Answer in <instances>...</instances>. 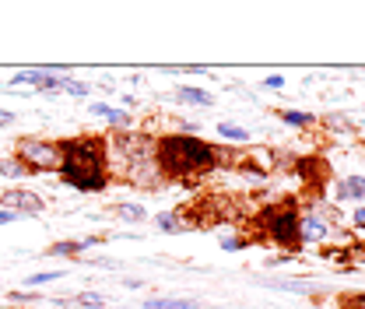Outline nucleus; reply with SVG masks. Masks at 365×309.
<instances>
[{
	"label": "nucleus",
	"mask_w": 365,
	"mask_h": 309,
	"mask_svg": "<svg viewBox=\"0 0 365 309\" xmlns=\"http://www.w3.org/2000/svg\"><path fill=\"white\" fill-rule=\"evenodd\" d=\"M267 228H271L274 239H277V243H284V246H295V243L302 239V218H299L295 211H281V215H271Z\"/></svg>",
	"instance_id": "20e7f679"
},
{
	"label": "nucleus",
	"mask_w": 365,
	"mask_h": 309,
	"mask_svg": "<svg viewBox=\"0 0 365 309\" xmlns=\"http://www.w3.org/2000/svg\"><path fill=\"white\" fill-rule=\"evenodd\" d=\"M21 158L25 166L36 169H60V144H43V141H25L21 144Z\"/></svg>",
	"instance_id": "7ed1b4c3"
},
{
	"label": "nucleus",
	"mask_w": 365,
	"mask_h": 309,
	"mask_svg": "<svg viewBox=\"0 0 365 309\" xmlns=\"http://www.w3.org/2000/svg\"><path fill=\"white\" fill-rule=\"evenodd\" d=\"M11 120H14V116H11V113H0V127H7V123H11Z\"/></svg>",
	"instance_id": "5701e85b"
},
{
	"label": "nucleus",
	"mask_w": 365,
	"mask_h": 309,
	"mask_svg": "<svg viewBox=\"0 0 365 309\" xmlns=\"http://www.w3.org/2000/svg\"><path fill=\"white\" fill-rule=\"evenodd\" d=\"M284 120H288V123H299V127L309 123V116H302V113H284Z\"/></svg>",
	"instance_id": "6ab92c4d"
},
{
	"label": "nucleus",
	"mask_w": 365,
	"mask_h": 309,
	"mask_svg": "<svg viewBox=\"0 0 365 309\" xmlns=\"http://www.w3.org/2000/svg\"><path fill=\"white\" fill-rule=\"evenodd\" d=\"M355 225H359V228H365V208L359 211V215H355Z\"/></svg>",
	"instance_id": "412c9836"
},
{
	"label": "nucleus",
	"mask_w": 365,
	"mask_h": 309,
	"mask_svg": "<svg viewBox=\"0 0 365 309\" xmlns=\"http://www.w3.org/2000/svg\"><path fill=\"white\" fill-rule=\"evenodd\" d=\"M0 173H4V176H25V173H32V169H29L25 162H4Z\"/></svg>",
	"instance_id": "ddd939ff"
},
{
	"label": "nucleus",
	"mask_w": 365,
	"mask_h": 309,
	"mask_svg": "<svg viewBox=\"0 0 365 309\" xmlns=\"http://www.w3.org/2000/svg\"><path fill=\"white\" fill-rule=\"evenodd\" d=\"M60 173L74 190H102L106 186V151L98 137H81V141H67L60 144Z\"/></svg>",
	"instance_id": "f257e3e1"
},
{
	"label": "nucleus",
	"mask_w": 365,
	"mask_h": 309,
	"mask_svg": "<svg viewBox=\"0 0 365 309\" xmlns=\"http://www.w3.org/2000/svg\"><path fill=\"white\" fill-rule=\"evenodd\" d=\"M91 113H98V116H106V120H113V123H130L127 113H120V109H113V106H106V102H95Z\"/></svg>",
	"instance_id": "1a4fd4ad"
},
{
	"label": "nucleus",
	"mask_w": 365,
	"mask_h": 309,
	"mask_svg": "<svg viewBox=\"0 0 365 309\" xmlns=\"http://www.w3.org/2000/svg\"><path fill=\"white\" fill-rule=\"evenodd\" d=\"M281 85H284V78H277V74H271V78H267V88H281Z\"/></svg>",
	"instance_id": "aec40b11"
},
{
	"label": "nucleus",
	"mask_w": 365,
	"mask_h": 309,
	"mask_svg": "<svg viewBox=\"0 0 365 309\" xmlns=\"http://www.w3.org/2000/svg\"><path fill=\"white\" fill-rule=\"evenodd\" d=\"M116 211H120V218H130V221H140V218H144V211H140L137 204H120Z\"/></svg>",
	"instance_id": "dca6fc26"
},
{
	"label": "nucleus",
	"mask_w": 365,
	"mask_h": 309,
	"mask_svg": "<svg viewBox=\"0 0 365 309\" xmlns=\"http://www.w3.org/2000/svg\"><path fill=\"white\" fill-rule=\"evenodd\" d=\"M74 303H81L85 309H98V306H106V299H102V295H95V292H81V295H74Z\"/></svg>",
	"instance_id": "9b49d317"
},
{
	"label": "nucleus",
	"mask_w": 365,
	"mask_h": 309,
	"mask_svg": "<svg viewBox=\"0 0 365 309\" xmlns=\"http://www.w3.org/2000/svg\"><path fill=\"white\" fill-rule=\"evenodd\" d=\"M341 197H359V201H365V179L362 176H351L341 183Z\"/></svg>",
	"instance_id": "6e6552de"
},
{
	"label": "nucleus",
	"mask_w": 365,
	"mask_h": 309,
	"mask_svg": "<svg viewBox=\"0 0 365 309\" xmlns=\"http://www.w3.org/2000/svg\"><path fill=\"white\" fill-rule=\"evenodd\" d=\"M176 98H182V102H197V106H211V95L200 91V88H180Z\"/></svg>",
	"instance_id": "9d476101"
},
{
	"label": "nucleus",
	"mask_w": 365,
	"mask_h": 309,
	"mask_svg": "<svg viewBox=\"0 0 365 309\" xmlns=\"http://www.w3.org/2000/svg\"><path fill=\"white\" fill-rule=\"evenodd\" d=\"M144 309H200L197 303H186V299H148Z\"/></svg>",
	"instance_id": "0eeeda50"
},
{
	"label": "nucleus",
	"mask_w": 365,
	"mask_h": 309,
	"mask_svg": "<svg viewBox=\"0 0 365 309\" xmlns=\"http://www.w3.org/2000/svg\"><path fill=\"white\" fill-rule=\"evenodd\" d=\"M323 235H327V221L302 218V239H306V243H323Z\"/></svg>",
	"instance_id": "423d86ee"
},
{
	"label": "nucleus",
	"mask_w": 365,
	"mask_h": 309,
	"mask_svg": "<svg viewBox=\"0 0 365 309\" xmlns=\"http://www.w3.org/2000/svg\"><path fill=\"white\" fill-rule=\"evenodd\" d=\"M271 288H281V292H309L306 281H267Z\"/></svg>",
	"instance_id": "f8f14e48"
},
{
	"label": "nucleus",
	"mask_w": 365,
	"mask_h": 309,
	"mask_svg": "<svg viewBox=\"0 0 365 309\" xmlns=\"http://www.w3.org/2000/svg\"><path fill=\"white\" fill-rule=\"evenodd\" d=\"M215 148H207L197 137H165L158 144V162L165 173L173 176H186V173H204L215 166Z\"/></svg>",
	"instance_id": "f03ea898"
},
{
	"label": "nucleus",
	"mask_w": 365,
	"mask_h": 309,
	"mask_svg": "<svg viewBox=\"0 0 365 309\" xmlns=\"http://www.w3.org/2000/svg\"><path fill=\"white\" fill-rule=\"evenodd\" d=\"M0 201H4V211H11V215H39L43 211V197L32 190H7Z\"/></svg>",
	"instance_id": "39448f33"
},
{
	"label": "nucleus",
	"mask_w": 365,
	"mask_h": 309,
	"mask_svg": "<svg viewBox=\"0 0 365 309\" xmlns=\"http://www.w3.org/2000/svg\"><path fill=\"white\" fill-rule=\"evenodd\" d=\"M158 228H162V232H176L180 225H176V218H173V215H162V218H158Z\"/></svg>",
	"instance_id": "a211bd4d"
},
{
	"label": "nucleus",
	"mask_w": 365,
	"mask_h": 309,
	"mask_svg": "<svg viewBox=\"0 0 365 309\" xmlns=\"http://www.w3.org/2000/svg\"><path fill=\"white\" fill-rule=\"evenodd\" d=\"M218 133H222V137H228V141H246V137H250L242 127H232V123H222V127H218Z\"/></svg>",
	"instance_id": "2eb2a0df"
},
{
	"label": "nucleus",
	"mask_w": 365,
	"mask_h": 309,
	"mask_svg": "<svg viewBox=\"0 0 365 309\" xmlns=\"http://www.w3.org/2000/svg\"><path fill=\"white\" fill-rule=\"evenodd\" d=\"M88 243H56L49 253H60V257H71V253H78V250H85Z\"/></svg>",
	"instance_id": "4468645a"
},
{
	"label": "nucleus",
	"mask_w": 365,
	"mask_h": 309,
	"mask_svg": "<svg viewBox=\"0 0 365 309\" xmlns=\"http://www.w3.org/2000/svg\"><path fill=\"white\" fill-rule=\"evenodd\" d=\"M53 278H63V274H60V270H43V274H32L29 285H46V281H53Z\"/></svg>",
	"instance_id": "f3484780"
},
{
	"label": "nucleus",
	"mask_w": 365,
	"mask_h": 309,
	"mask_svg": "<svg viewBox=\"0 0 365 309\" xmlns=\"http://www.w3.org/2000/svg\"><path fill=\"white\" fill-rule=\"evenodd\" d=\"M7 221H14V215L11 211H0V225H7Z\"/></svg>",
	"instance_id": "4be33fe9"
}]
</instances>
